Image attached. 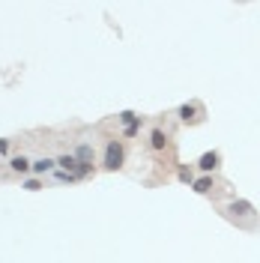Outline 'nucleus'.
Segmentation results:
<instances>
[{
  "label": "nucleus",
  "mask_w": 260,
  "mask_h": 263,
  "mask_svg": "<svg viewBox=\"0 0 260 263\" xmlns=\"http://www.w3.org/2000/svg\"><path fill=\"white\" fill-rule=\"evenodd\" d=\"M123 159H126L123 144L120 141H108V147H105V168L108 171H120L123 168Z\"/></svg>",
  "instance_id": "obj_1"
},
{
  "label": "nucleus",
  "mask_w": 260,
  "mask_h": 263,
  "mask_svg": "<svg viewBox=\"0 0 260 263\" xmlns=\"http://www.w3.org/2000/svg\"><path fill=\"white\" fill-rule=\"evenodd\" d=\"M219 162H222V156H219V153L213 150V153H204V156H201V162H198V168L210 174V171H216V168H219Z\"/></svg>",
  "instance_id": "obj_2"
},
{
  "label": "nucleus",
  "mask_w": 260,
  "mask_h": 263,
  "mask_svg": "<svg viewBox=\"0 0 260 263\" xmlns=\"http://www.w3.org/2000/svg\"><path fill=\"white\" fill-rule=\"evenodd\" d=\"M9 168H12L15 174H27V171H33V162H30L27 156H12V159H9Z\"/></svg>",
  "instance_id": "obj_3"
},
{
  "label": "nucleus",
  "mask_w": 260,
  "mask_h": 263,
  "mask_svg": "<svg viewBox=\"0 0 260 263\" xmlns=\"http://www.w3.org/2000/svg\"><path fill=\"white\" fill-rule=\"evenodd\" d=\"M93 156H96V153H93V147H90V144H81V147L75 150L78 165H93Z\"/></svg>",
  "instance_id": "obj_4"
},
{
  "label": "nucleus",
  "mask_w": 260,
  "mask_h": 263,
  "mask_svg": "<svg viewBox=\"0 0 260 263\" xmlns=\"http://www.w3.org/2000/svg\"><path fill=\"white\" fill-rule=\"evenodd\" d=\"M57 165H60V171H66V174H75V171H78V159H75V153H72V156H60Z\"/></svg>",
  "instance_id": "obj_5"
},
{
  "label": "nucleus",
  "mask_w": 260,
  "mask_h": 263,
  "mask_svg": "<svg viewBox=\"0 0 260 263\" xmlns=\"http://www.w3.org/2000/svg\"><path fill=\"white\" fill-rule=\"evenodd\" d=\"M150 144H153V150H165V147H168V135H165L162 129H153V135H150Z\"/></svg>",
  "instance_id": "obj_6"
},
{
  "label": "nucleus",
  "mask_w": 260,
  "mask_h": 263,
  "mask_svg": "<svg viewBox=\"0 0 260 263\" xmlns=\"http://www.w3.org/2000/svg\"><path fill=\"white\" fill-rule=\"evenodd\" d=\"M228 210H231L234 216H252V213H255V207H252V204H246V201H234Z\"/></svg>",
  "instance_id": "obj_7"
},
{
  "label": "nucleus",
  "mask_w": 260,
  "mask_h": 263,
  "mask_svg": "<svg viewBox=\"0 0 260 263\" xmlns=\"http://www.w3.org/2000/svg\"><path fill=\"white\" fill-rule=\"evenodd\" d=\"M198 111H201L198 105H183V108H180V117H183L186 123H195V120H201V117H198Z\"/></svg>",
  "instance_id": "obj_8"
},
{
  "label": "nucleus",
  "mask_w": 260,
  "mask_h": 263,
  "mask_svg": "<svg viewBox=\"0 0 260 263\" xmlns=\"http://www.w3.org/2000/svg\"><path fill=\"white\" fill-rule=\"evenodd\" d=\"M54 165H57L54 159H36V162H33V174H48Z\"/></svg>",
  "instance_id": "obj_9"
},
{
  "label": "nucleus",
  "mask_w": 260,
  "mask_h": 263,
  "mask_svg": "<svg viewBox=\"0 0 260 263\" xmlns=\"http://www.w3.org/2000/svg\"><path fill=\"white\" fill-rule=\"evenodd\" d=\"M210 189H213V180H210V177H204V180L195 183V192H198V195H207Z\"/></svg>",
  "instance_id": "obj_10"
},
{
  "label": "nucleus",
  "mask_w": 260,
  "mask_h": 263,
  "mask_svg": "<svg viewBox=\"0 0 260 263\" xmlns=\"http://www.w3.org/2000/svg\"><path fill=\"white\" fill-rule=\"evenodd\" d=\"M93 171V165H78V171H75V177H87Z\"/></svg>",
  "instance_id": "obj_11"
},
{
  "label": "nucleus",
  "mask_w": 260,
  "mask_h": 263,
  "mask_svg": "<svg viewBox=\"0 0 260 263\" xmlns=\"http://www.w3.org/2000/svg\"><path fill=\"white\" fill-rule=\"evenodd\" d=\"M24 189H27V192H36V189H39V183H36V180H27V183H24Z\"/></svg>",
  "instance_id": "obj_12"
},
{
  "label": "nucleus",
  "mask_w": 260,
  "mask_h": 263,
  "mask_svg": "<svg viewBox=\"0 0 260 263\" xmlns=\"http://www.w3.org/2000/svg\"><path fill=\"white\" fill-rule=\"evenodd\" d=\"M9 153V141L6 138H0V156H6Z\"/></svg>",
  "instance_id": "obj_13"
}]
</instances>
